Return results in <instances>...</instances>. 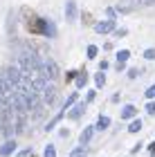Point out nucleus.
I'll list each match as a JSON object with an SVG mask.
<instances>
[{
	"label": "nucleus",
	"mask_w": 155,
	"mask_h": 157,
	"mask_svg": "<svg viewBox=\"0 0 155 157\" xmlns=\"http://www.w3.org/2000/svg\"><path fill=\"white\" fill-rule=\"evenodd\" d=\"M149 148H151V153H153V155H155V141H153V144H151V146H149Z\"/></svg>",
	"instance_id": "nucleus-29"
},
{
	"label": "nucleus",
	"mask_w": 155,
	"mask_h": 157,
	"mask_svg": "<svg viewBox=\"0 0 155 157\" xmlns=\"http://www.w3.org/2000/svg\"><path fill=\"white\" fill-rule=\"evenodd\" d=\"M76 2L74 0H68V5H65V16H68V20H76Z\"/></svg>",
	"instance_id": "nucleus-6"
},
{
	"label": "nucleus",
	"mask_w": 155,
	"mask_h": 157,
	"mask_svg": "<svg viewBox=\"0 0 155 157\" xmlns=\"http://www.w3.org/2000/svg\"><path fill=\"white\" fill-rule=\"evenodd\" d=\"M92 132H95V126H86V130L81 132V137H79V141H81V146H86L90 139H92Z\"/></svg>",
	"instance_id": "nucleus-8"
},
{
	"label": "nucleus",
	"mask_w": 155,
	"mask_h": 157,
	"mask_svg": "<svg viewBox=\"0 0 155 157\" xmlns=\"http://www.w3.org/2000/svg\"><path fill=\"white\" fill-rule=\"evenodd\" d=\"M38 76H45V78H50V81H54V78L59 76V65H56V61H52V59H43Z\"/></svg>",
	"instance_id": "nucleus-1"
},
{
	"label": "nucleus",
	"mask_w": 155,
	"mask_h": 157,
	"mask_svg": "<svg viewBox=\"0 0 155 157\" xmlns=\"http://www.w3.org/2000/svg\"><path fill=\"white\" fill-rule=\"evenodd\" d=\"M142 130V119H133L128 126V132H139Z\"/></svg>",
	"instance_id": "nucleus-13"
},
{
	"label": "nucleus",
	"mask_w": 155,
	"mask_h": 157,
	"mask_svg": "<svg viewBox=\"0 0 155 157\" xmlns=\"http://www.w3.org/2000/svg\"><path fill=\"white\" fill-rule=\"evenodd\" d=\"M29 155H32V148H25V151H23V153H20L18 157H29Z\"/></svg>",
	"instance_id": "nucleus-24"
},
{
	"label": "nucleus",
	"mask_w": 155,
	"mask_h": 157,
	"mask_svg": "<svg viewBox=\"0 0 155 157\" xmlns=\"http://www.w3.org/2000/svg\"><path fill=\"white\" fill-rule=\"evenodd\" d=\"M76 76H79V72H74V70H70V72L65 74V81H76Z\"/></svg>",
	"instance_id": "nucleus-21"
},
{
	"label": "nucleus",
	"mask_w": 155,
	"mask_h": 157,
	"mask_svg": "<svg viewBox=\"0 0 155 157\" xmlns=\"http://www.w3.org/2000/svg\"><path fill=\"white\" fill-rule=\"evenodd\" d=\"M95 83H97V88H103V83H106V74H97V76H95Z\"/></svg>",
	"instance_id": "nucleus-18"
},
{
	"label": "nucleus",
	"mask_w": 155,
	"mask_h": 157,
	"mask_svg": "<svg viewBox=\"0 0 155 157\" xmlns=\"http://www.w3.org/2000/svg\"><path fill=\"white\" fill-rule=\"evenodd\" d=\"M137 74H139V72H137V70H128V76H130V78H135Z\"/></svg>",
	"instance_id": "nucleus-27"
},
{
	"label": "nucleus",
	"mask_w": 155,
	"mask_h": 157,
	"mask_svg": "<svg viewBox=\"0 0 155 157\" xmlns=\"http://www.w3.org/2000/svg\"><path fill=\"white\" fill-rule=\"evenodd\" d=\"M56 101V88H50L47 92H43V103H54Z\"/></svg>",
	"instance_id": "nucleus-11"
},
{
	"label": "nucleus",
	"mask_w": 155,
	"mask_h": 157,
	"mask_svg": "<svg viewBox=\"0 0 155 157\" xmlns=\"http://www.w3.org/2000/svg\"><path fill=\"white\" fill-rule=\"evenodd\" d=\"M14 151H16V141H14V139H7L5 144L0 146V155H2V157H7V155H11Z\"/></svg>",
	"instance_id": "nucleus-5"
},
{
	"label": "nucleus",
	"mask_w": 155,
	"mask_h": 157,
	"mask_svg": "<svg viewBox=\"0 0 155 157\" xmlns=\"http://www.w3.org/2000/svg\"><path fill=\"white\" fill-rule=\"evenodd\" d=\"M83 112H86V103H76L74 108L68 112V117H70V119H79V117L83 115Z\"/></svg>",
	"instance_id": "nucleus-7"
},
{
	"label": "nucleus",
	"mask_w": 155,
	"mask_h": 157,
	"mask_svg": "<svg viewBox=\"0 0 155 157\" xmlns=\"http://www.w3.org/2000/svg\"><path fill=\"white\" fill-rule=\"evenodd\" d=\"M95 32H97V34L115 32V20H101V23H97V25H95Z\"/></svg>",
	"instance_id": "nucleus-4"
},
{
	"label": "nucleus",
	"mask_w": 155,
	"mask_h": 157,
	"mask_svg": "<svg viewBox=\"0 0 155 157\" xmlns=\"http://www.w3.org/2000/svg\"><path fill=\"white\" fill-rule=\"evenodd\" d=\"M128 56H130L128 49H119V52H117V63H119V70H124V63L128 61Z\"/></svg>",
	"instance_id": "nucleus-10"
},
{
	"label": "nucleus",
	"mask_w": 155,
	"mask_h": 157,
	"mask_svg": "<svg viewBox=\"0 0 155 157\" xmlns=\"http://www.w3.org/2000/svg\"><path fill=\"white\" fill-rule=\"evenodd\" d=\"M32 88L36 94H43V92H47L50 88H54L50 78H45V76H36V78H32Z\"/></svg>",
	"instance_id": "nucleus-2"
},
{
	"label": "nucleus",
	"mask_w": 155,
	"mask_h": 157,
	"mask_svg": "<svg viewBox=\"0 0 155 157\" xmlns=\"http://www.w3.org/2000/svg\"><path fill=\"white\" fill-rule=\"evenodd\" d=\"M135 115H137V108H135V105H124L122 119H135Z\"/></svg>",
	"instance_id": "nucleus-9"
},
{
	"label": "nucleus",
	"mask_w": 155,
	"mask_h": 157,
	"mask_svg": "<svg viewBox=\"0 0 155 157\" xmlns=\"http://www.w3.org/2000/svg\"><path fill=\"white\" fill-rule=\"evenodd\" d=\"M43 157H56V148L54 146H47L45 153H43Z\"/></svg>",
	"instance_id": "nucleus-19"
},
{
	"label": "nucleus",
	"mask_w": 155,
	"mask_h": 157,
	"mask_svg": "<svg viewBox=\"0 0 155 157\" xmlns=\"http://www.w3.org/2000/svg\"><path fill=\"white\" fill-rule=\"evenodd\" d=\"M76 88H83V85H86L88 83V74H79V76H76Z\"/></svg>",
	"instance_id": "nucleus-15"
},
{
	"label": "nucleus",
	"mask_w": 155,
	"mask_h": 157,
	"mask_svg": "<svg viewBox=\"0 0 155 157\" xmlns=\"http://www.w3.org/2000/svg\"><path fill=\"white\" fill-rule=\"evenodd\" d=\"M144 59H149V61H153V59H155V47L146 49V52H144Z\"/></svg>",
	"instance_id": "nucleus-22"
},
{
	"label": "nucleus",
	"mask_w": 155,
	"mask_h": 157,
	"mask_svg": "<svg viewBox=\"0 0 155 157\" xmlns=\"http://www.w3.org/2000/svg\"><path fill=\"white\" fill-rule=\"evenodd\" d=\"M97 52H99V49H97L95 45H88V59H95V56H97Z\"/></svg>",
	"instance_id": "nucleus-20"
},
{
	"label": "nucleus",
	"mask_w": 155,
	"mask_h": 157,
	"mask_svg": "<svg viewBox=\"0 0 155 157\" xmlns=\"http://www.w3.org/2000/svg\"><path fill=\"white\" fill-rule=\"evenodd\" d=\"M146 97H149V99H153V97H155V85H151V88L146 90Z\"/></svg>",
	"instance_id": "nucleus-23"
},
{
	"label": "nucleus",
	"mask_w": 155,
	"mask_h": 157,
	"mask_svg": "<svg viewBox=\"0 0 155 157\" xmlns=\"http://www.w3.org/2000/svg\"><path fill=\"white\" fill-rule=\"evenodd\" d=\"M32 29H34V32H43L45 36H50V38L56 36V27L50 23V20H36V25H34Z\"/></svg>",
	"instance_id": "nucleus-3"
},
{
	"label": "nucleus",
	"mask_w": 155,
	"mask_h": 157,
	"mask_svg": "<svg viewBox=\"0 0 155 157\" xmlns=\"http://www.w3.org/2000/svg\"><path fill=\"white\" fill-rule=\"evenodd\" d=\"M144 5H155V0H142Z\"/></svg>",
	"instance_id": "nucleus-28"
},
{
	"label": "nucleus",
	"mask_w": 155,
	"mask_h": 157,
	"mask_svg": "<svg viewBox=\"0 0 155 157\" xmlns=\"http://www.w3.org/2000/svg\"><path fill=\"white\" fill-rule=\"evenodd\" d=\"M146 110H149V115H155V103H149V105H146Z\"/></svg>",
	"instance_id": "nucleus-25"
},
{
	"label": "nucleus",
	"mask_w": 155,
	"mask_h": 157,
	"mask_svg": "<svg viewBox=\"0 0 155 157\" xmlns=\"http://www.w3.org/2000/svg\"><path fill=\"white\" fill-rule=\"evenodd\" d=\"M99 70H101V72H106V70H108V63L101 61V63H99Z\"/></svg>",
	"instance_id": "nucleus-26"
},
{
	"label": "nucleus",
	"mask_w": 155,
	"mask_h": 157,
	"mask_svg": "<svg viewBox=\"0 0 155 157\" xmlns=\"http://www.w3.org/2000/svg\"><path fill=\"white\" fill-rule=\"evenodd\" d=\"M74 101H76V92H72V94H70V97L65 99V103H63V108H65V110H68V108H70V105H72Z\"/></svg>",
	"instance_id": "nucleus-16"
},
{
	"label": "nucleus",
	"mask_w": 155,
	"mask_h": 157,
	"mask_svg": "<svg viewBox=\"0 0 155 157\" xmlns=\"http://www.w3.org/2000/svg\"><path fill=\"white\" fill-rule=\"evenodd\" d=\"M108 126H110V119L106 117V115H101L99 119H97V126H95V130H106Z\"/></svg>",
	"instance_id": "nucleus-12"
},
{
	"label": "nucleus",
	"mask_w": 155,
	"mask_h": 157,
	"mask_svg": "<svg viewBox=\"0 0 155 157\" xmlns=\"http://www.w3.org/2000/svg\"><path fill=\"white\" fill-rule=\"evenodd\" d=\"M70 157H86V146H79V148H74V151L70 153Z\"/></svg>",
	"instance_id": "nucleus-14"
},
{
	"label": "nucleus",
	"mask_w": 155,
	"mask_h": 157,
	"mask_svg": "<svg viewBox=\"0 0 155 157\" xmlns=\"http://www.w3.org/2000/svg\"><path fill=\"white\" fill-rule=\"evenodd\" d=\"M61 117H63V112H59V115H56L52 121H50V124H47V128H45V130H52V128L56 126V124H59V121H61Z\"/></svg>",
	"instance_id": "nucleus-17"
}]
</instances>
